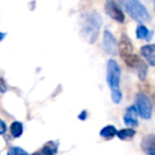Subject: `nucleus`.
<instances>
[{
  "label": "nucleus",
  "instance_id": "obj_20",
  "mask_svg": "<svg viewBox=\"0 0 155 155\" xmlns=\"http://www.w3.org/2000/svg\"><path fill=\"white\" fill-rule=\"evenodd\" d=\"M33 155H48L47 153L45 152V151L41 149V151H37V152H35V153H33Z\"/></svg>",
  "mask_w": 155,
  "mask_h": 155
},
{
  "label": "nucleus",
  "instance_id": "obj_14",
  "mask_svg": "<svg viewBox=\"0 0 155 155\" xmlns=\"http://www.w3.org/2000/svg\"><path fill=\"white\" fill-rule=\"evenodd\" d=\"M136 131L133 129H123L121 131H119L117 133V136H118L119 139L121 140H130L135 136Z\"/></svg>",
  "mask_w": 155,
  "mask_h": 155
},
{
  "label": "nucleus",
  "instance_id": "obj_4",
  "mask_svg": "<svg viewBox=\"0 0 155 155\" xmlns=\"http://www.w3.org/2000/svg\"><path fill=\"white\" fill-rule=\"evenodd\" d=\"M124 62L130 68H132L137 73L140 81H143L146 79L147 73H148V66L141 58H139L135 54H132V55L127 56V58H124Z\"/></svg>",
  "mask_w": 155,
  "mask_h": 155
},
{
  "label": "nucleus",
  "instance_id": "obj_13",
  "mask_svg": "<svg viewBox=\"0 0 155 155\" xmlns=\"http://www.w3.org/2000/svg\"><path fill=\"white\" fill-rule=\"evenodd\" d=\"M117 130L114 125H107V127H104L103 129L100 132V135L102 136L105 139H112L114 136L117 135Z\"/></svg>",
  "mask_w": 155,
  "mask_h": 155
},
{
  "label": "nucleus",
  "instance_id": "obj_16",
  "mask_svg": "<svg viewBox=\"0 0 155 155\" xmlns=\"http://www.w3.org/2000/svg\"><path fill=\"white\" fill-rule=\"evenodd\" d=\"M43 150L45 151L48 155H55L56 152H58V146H56L54 142L49 141L44 146Z\"/></svg>",
  "mask_w": 155,
  "mask_h": 155
},
{
  "label": "nucleus",
  "instance_id": "obj_7",
  "mask_svg": "<svg viewBox=\"0 0 155 155\" xmlns=\"http://www.w3.org/2000/svg\"><path fill=\"white\" fill-rule=\"evenodd\" d=\"M103 49L107 54L115 55L118 51V44L116 41V38L113 36V34L110 31H104L103 34Z\"/></svg>",
  "mask_w": 155,
  "mask_h": 155
},
{
  "label": "nucleus",
  "instance_id": "obj_1",
  "mask_svg": "<svg viewBox=\"0 0 155 155\" xmlns=\"http://www.w3.org/2000/svg\"><path fill=\"white\" fill-rule=\"evenodd\" d=\"M102 20L97 12L84 14L81 22V34L87 41V43L94 44L98 38Z\"/></svg>",
  "mask_w": 155,
  "mask_h": 155
},
{
  "label": "nucleus",
  "instance_id": "obj_18",
  "mask_svg": "<svg viewBox=\"0 0 155 155\" xmlns=\"http://www.w3.org/2000/svg\"><path fill=\"white\" fill-rule=\"evenodd\" d=\"M7 155H28V152L20 148H11L8 151Z\"/></svg>",
  "mask_w": 155,
  "mask_h": 155
},
{
  "label": "nucleus",
  "instance_id": "obj_8",
  "mask_svg": "<svg viewBox=\"0 0 155 155\" xmlns=\"http://www.w3.org/2000/svg\"><path fill=\"white\" fill-rule=\"evenodd\" d=\"M118 50L119 53H120V56L123 60L133 54V46H132L130 38L125 34H122V36H121L120 41L118 44Z\"/></svg>",
  "mask_w": 155,
  "mask_h": 155
},
{
  "label": "nucleus",
  "instance_id": "obj_2",
  "mask_svg": "<svg viewBox=\"0 0 155 155\" xmlns=\"http://www.w3.org/2000/svg\"><path fill=\"white\" fill-rule=\"evenodd\" d=\"M119 2L134 20L142 24L151 21V15L139 0H119Z\"/></svg>",
  "mask_w": 155,
  "mask_h": 155
},
{
  "label": "nucleus",
  "instance_id": "obj_22",
  "mask_svg": "<svg viewBox=\"0 0 155 155\" xmlns=\"http://www.w3.org/2000/svg\"><path fill=\"white\" fill-rule=\"evenodd\" d=\"M5 33H1V32H0V41H1V39H2L3 38V37H5Z\"/></svg>",
  "mask_w": 155,
  "mask_h": 155
},
{
  "label": "nucleus",
  "instance_id": "obj_9",
  "mask_svg": "<svg viewBox=\"0 0 155 155\" xmlns=\"http://www.w3.org/2000/svg\"><path fill=\"white\" fill-rule=\"evenodd\" d=\"M141 149L147 155H155V134L147 135L142 138Z\"/></svg>",
  "mask_w": 155,
  "mask_h": 155
},
{
  "label": "nucleus",
  "instance_id": "obj_17",
  "mask_svg": "<svg viewBox=\"0 0 155 155\" xmlns=\"http://www.w3.org/2000/svg\"><path fill=\"white\" fill-rule=\"evenodd\" d=\"M121 99H122V93H121L120 88L112 91V100L114 103H120Z\"/></svg>",
  "mask_w": 155,
  "mask_h": 155
},
{
  "label": "nucleus",
  "instance_id": "obj_15",
  "mask_svg": "<svg viewBox=\"0 0 155 155\" xmlns=\"http://www.w3.org/2000/svg\"><path fill=\"white\" fill-rule=\"evenodd\" d=\"M10 130H11L12 136H13V137H15V138H18V137H20V136H21L22 131H24V127H22L21 123L18 122V121H15V122H13L11 124Z\"/></svg>",
  "mask_w": 155,
  "mask_h": 155
},
{
  "label": "nucleus",
  "instance_id": "obj_5",
  "mask_svg": "<svg viewBox=\"0 0 155 155\" xmlns=\"http://www.w3.org/2000/svg\"><path fill=\"white\" fill-rule=\"evenodd\" d=\"M136 108L138 110V115L143 119H150L152 116V103L149 97L143 94H138L136 96Z\"/></svg>",
  "mask_w": 155,
  "mask_h": 155
},
{
  "label": "nucleus",
  "instance_id": "obj_19",
  "mask_svg": "<svg viewBox=\"0 0 155 155\" xmlns=\"http://www.w3.org/2000/svg\"><path fill=\"white\" fill-rule=\"evenodd\" d=\"M5 131H7V125H5V123L0 119V135L5 134Z\"/></svg>",
  "mask_w": 155,
  "mask_h": 155
},
{
  "label": "nucleus",
  "instance_id": "obj_12",
  "mask_svg": "<svg viewBox=\"0 0 155 155\" xmlns=\"http://www.w3.org/2000/svg\"><path fill=\"white\" fill-rule=\"evenodd\" d=\"M136 36L138 39H147L150 41L152 37V32L148 30L147 27H144L143 25H139L136 29Z\"/></svg>",
  "mask_w": 155,
  "mask_h": 155
},
{
  "label": "nucleus",
  "instance_id": "obj_3",
  "mask_svg": "<svg viewBox=\"0 0 155 155\" xmlns=\"http://www.w3.org/2000/svg\"><path fill=\"white\" fill-rule=\"evenodd\" d=\"M106 81L110 85V91L119 89L120 82V67L116 61L110 60L107 62V70H106Z\"/></svg>",
  "mask_w": 155,
  "mask_h": 155
},
{
  "label": "nucleus",
  "instance_id": "obj_6",
  "mask_svg": "<svg viewBox=\"0 0 155 155\" xmlns=\"http://www.w3.org/2000/svg\"><path fill=\"white\" fill-rule=\"evenodd\" d=\"M105 13L110 16L112 19L116 20L118 22L124 21V14L122 10L119 8V5L115 2L114 0H106L105 2Z\"/></svg>",
  "mask_w": 155,
  "mask_h": 155
},
{
  "label": "nucleus",
  "instance_id": "obj_10",
  "mask_svg": "<svg viewBox=\"0 0 155 155\" xmlns=\"http://www.w3.org/2000/svg\"><path fill=\"white\" fill-rule=\"evenodd\" d=\"M137 116H138L137 108H136L135 106H130V107H127L124 117H123L124 123L127 125V127H137L138 125Z\"/></svg>",
  "mask_w": 155,
  "mask_h": 155
},
{
  "label": "nucleus",
  "instance_id": "obj_24",
  "mask_svg": "<svg viewBox=\"0 0 155 155\" xmlns=\"http://www.w3.org/2000/svg\"><path fill=\"white\" fill-rule=\"evenodd\" d=\"M154 9H155V0H154Z\"/></svg>",
  "mask_w": 155,
  "mask_h": 155
},
{
  "label": "nucleus",
  "instance_id": "obj_23",
  "mask_svg": "<svg viewBox=\"0 0 155 155\" xmlns=\"http://www.w3.org/2000/svg\"><path fill=\"white\" fill-rule=\"evenodd\" d=\"M153 100H154V105H155V94H154V97H153Z\"/></svg>",
  "mask_w": 155,
  "mask_h": 155
},
{
  "label": "nucleus",
  "instance_id": "obj_21",
  "mask_svg": "<svg viewBox=\"0 0 155 155\" xmlns=\"http://www.w3.org/2000/svg\"><path fill=\"white\" fill-rule=\"evenodd\" d=\"M79 118H80L81 120H84V119L86 118V112H85V110H83L82 114H81L80 116H79Z\"/></svg>",
  "mask_w": 155,
  "mask_h": 155
},
{
  "label": "nucleus",
  "instance_id": "obj_11",
  "mask_svg": "<svg viewBox=\"0 0 155 155\" xmlns=\"http://www.w3.org/2000/svg\"><path fill=\"white\" fill-rule=\"evenodd\" d=\"M140 53L151 66H155V45L143 46L140 49Z\"/></svg>",
  "mask_w": 155,
  "mask_h": 155
}]
</instances>
